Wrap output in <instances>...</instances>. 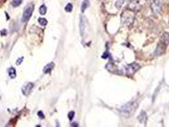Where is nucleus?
Returning a JSON list of instances; mask_svg holds the SVG:
<instances>
[{
  "mask_svg": "<svg viewBox=\"0 0 169 127\" xmlns=\"http://www.w3.org/2000/svg\"><path fill=\"white\" fill-rule=\"evenodd\" d=\"M22 3V0H13L11 1V5L14 7H17L20 6Z\"/></svg>",
  "mask_w": 169,
  "mask_h": 127,
  "instance_id": "dca6fc26",
  "label": "nucleus"
},
{
  "mask_svg": "<svg viewBox=\"0 0 169 127\" xmlns=\"http://www.w3.org/2000/svg\"><path fill=\"white\" fill-rule=\"evenodd\" d=\"M74 111H71V112H69V114H68V118H69V120H70V121H71V120H72V119L74 118Z\"/></svg>",
  "mask_w": 169,
  "mask_h": 127,
  "instance_id": "a211bd4d",
  "label": "nucleus"
},
{
  "mask_svg": "<svg viewBox=\"0 0 169 127\" xmlns=\"http://www.w3.org/2000/svg\"><path fill=\"white\" fill-rule=\"evenodd\" d=\"M38 21V23L42 26H47L48 24V20L46 19H45V18H39Z\"/></svg>",
  "mask_w": 169,
  "mask_h": 127,
  "instance_id": "2eb2a0df",
  "label": "nucleus"
},
{
  "mask_svg": "<svg viewBox=\"0 0 169 127\" xmlns=\"http://www.w3.org/2000/svg\"><path fill=\"white\" fill-rule=\"evenodd\" d=\"M128 1H129V0H117L115 3V6L118 8H120L122 7L125 3Z\"/></svg>",
  "mask_w": 169,
  "mask_h": 127,
  "instance_id": "ddd939ff",
  "label": "nucleus"
},
{
  "mask_svg": "<svg viewBox=\"0 0 169 127\" xmlns=\"http://www.w3.org/2000/svg\"><path fill=\"white\" fill-rule=\"evenodd\" d=\"M33 10H34V5L32 4H29L26 7L22 17V21L23 22H27L29 20L32 14Z\"/></svg>",
  "mask_w": 169,
  "mask_h": 127,
  "instance_id": "7ed1b4c3",
  "label": "nucleus"
},
{
  "mask_svg": "<svg viewBox=\"0 0 169 127\" xmlns=\"http://www.w3.org/2000/svg\"><path fill=\"white\" fill-rule=\"evenodd\" d=\"M86 28H87V21L85 19V17H84V16H81L80 20V34L82 36L84 34Z\"/></svg>",
  "mask_w": 169,
  "mask_h": 127,
  "instance_id": "0eeeda50",
  "label": "nucleus"
},
{
  "mask_svg": "<svg viewBox=\"0 0 169 127\" xmlns=\"http://www.w3.org/2000/svg\"><path fill=\"white\" fill-rule=\"evenodd\" d=\"M23 60H24V57H20V58L18 59L16 61V65L17 66H19L20 65L22 62H23Z\"/></svg>",
  "mask_w": 169,
  "mask_h": 127,
  "instance_id": "6ab92c4d",
  "label": "nucleus"
},
{
  "mask_svg": "<svg viewBox=\"0 0 169 127\" xmlns=\"http://www.w3.org/2000/svg\"><path fill=\"white\" fill-rule=\"evenodd\" d=\"M164 5V0H153L151 3V8L152 11L155 14L160 12Z\"/></svg>",
  "mask_w": 169,
  "mask_h": 127,
  "instance_id": "20e7f679",
  "label": "nucleus"
},
{
  "mask_svg": "<svg viewBox=\"0 0 169 127\" xmlns=\"http://www.w3.org/2000/svg\"><path fill=\"white\" fill-rule=\"evenodd\" d=\"M8 75H9V76L10 77V78H11V79H14V78H16V76H17V72H16V69H15L14 68H11L9 69Z\"/></svg>",
  "mask_w": 169,
  "mask_h": 127,
  "instance_id": "f8f14e48",
  "label": "nucleus"
},
{
  "mask_svg": "<svg viewBox=\"0 0 169 127\" xmlns=\"http://www.w3.org/2000/svg\"><path fill=\"white\" fill-rule=\"evenodd\" d=\"M47 8L45 5H42L41 7L39 8V11H40V14L42 16H44V15L46 14L47 13Z\"/></svg>",
  "mask_w": 169,
  "mask_h": 127,
  "instance_id": "4468645a",
  "label": "nucleus"
},
{
  "mask_svg": "<svg viewBox=\"0 0 169 127\" xmlns=\"http://www.w3.org/2000/svg\"><path fill=\"white\" fill-rule=\"evenodd\" d=\"M89 5H90V2L89 0H84L82 3V4H81V11L83 13V12L87 10V8L89 7Z\"/></svg>",
  "mask_w": 169,
  "mask_h": 127,
  "instance_id": "9b49d317",
  "label": "nucleus"
},
{
  "mask_svg": "<svg viewBox=\"0 0 169 127\" xmlns=\"http://www.w3.org/2000/svg\"><path fill=\"white\" fill-rule=\"evenodd\" d=\"M122 22L125 26H130L132 24L134 20V14L133 10L128 9L123 12L122 14Z\"/></svg>",
  "mask_w": 169,
  "mask_h": 127,
  "instance_id": "f03ea898",
  "label": "nucleus"
},
{
  "mask_svg": "<svg viewBox=\"0 0 169 127\" xmlns=\"http://www.w3.org/2000/svg\"><path fill=\"white\" fill-rule=\"evenodd\" d=\"M33 88H34V84L32 83H27L22 88V93L25 96H28L31 93Z\"/></svg>",
  "mask_w": 169,
  "mask_h": 127,
  "instance_id": "423d86ee",
  "label": "nucleus"
},
{
  "mask_svg": "<svg viewBox=\"0 0 169 127\" xmlns=\"http://www.w3.org/2000/svg\"><path fill=\"white\" fill-rule=\"evenodd\" d=\"M147 119V115L146 113L144 111H142L139 116H138V120L141 123H144L146 121Z\"/></svg>",
  "mask_w": 169,
  "mask_h": 127,
  "instance_id": "9d476101",
  "label": "nucleus"
},
{
  "mask_svg": "<svg viewBox=\"0 0 169 127\" xmlns=\"http://www.w3.org/2000/svg\"><path fill=\"white\" fill-rule=\"evenodd\" d=\"M165 43L163 42V43H160L159 45V47L157 48L156 49V52L157 55H160V54H162V53L165 52Z\"/></svg>",
  "mask_w": 169,
  "mask_h": 127,
  "instance_id": "1a4fd4ad",
  "label": "nucleus"
},
{
  "mask_svg": "<svg viewBox=\"0 0 169 127\" xmlns=\"http://www.w3.org/2000/svg\"><path fill=\"white\" fill-rule=\"evenodd\" d=\"M138 107L136 102H130L120 109V112L122 115L125 117H130L135 113Z\"/></svg>",
  "mask_w": 169,
  "mask_h": 127,
  "instance_id": "f257e3e1",
  "label": "nucleus"
},
{
  "mask_svg": "<svg viewBox=\"0 0 169 127\" xmlns=\"http://www.w3.org/2000/svg\"><path fill=\"white\" fill-rule=\"evenodd\" d=\"M38 116H39V118H40V119L43 120L45 118V115H44V114H43V113L42 111H39L38 112Z\"/></svg>",
  "mask_w": 169,
  "mask_h": 127,
  "instance_id": "aec40b11",
  "label": "nucleus"
},
{
  "mask_svg": "<svg viewBox=\"0 0 169 127\" xmlns=\"http://www.w3.org/2000/svg\"><path fill=\"white\" fill-rule=\"evenodd\" d=\"M72 8H73L72 5L71 3H68L67 5L66 6L65 10L67 12H71L72 10Z\"/></svg>",
  "mask_w": 169,
  "mask_h": 127,
  "instance_id": "f3484780",
  "label": "nucleus"
},
{
  "mask_svg": "<svg viewBox=\"0 0 169 127\" xmlns=\"http://www.w3.org/2000/svg\"><path fill=\"white\" fill-rule=\"evenodd\" d=\"M54 66H55V64H54L53 62H50L48 63V64L45 66L43 68V72L45 74H48L51 72L53 70V69L54 68Z\"/></svg>",
  "mask_w": 169,
  "mask_h": 127,
  "instance_id": "6e6552de",
  "label": "nucleus"
},
{
  "mask_svg": "<svg viewBox=\"0 0 169 127\" xmlns=\"http://www.w3.org/2000/svg\"><path fill=\"white\" fill-rule=\"evenodd\" d=\"M140 68V66L136 63H132L126 66L125 70L128 74H133L138 71Z\"/></svg>",
  "mask_w": 169,
  "mask_h": 127,
  "instance_id": "39448f33",
  "label": "nucleus"
}]
</instances>
